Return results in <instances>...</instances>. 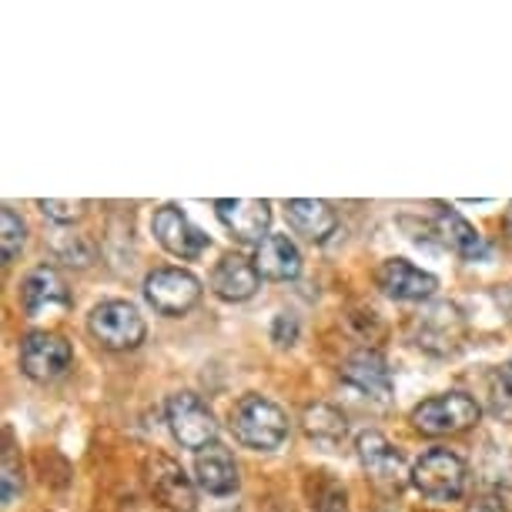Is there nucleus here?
I'll return each mask as SVG.
<instances>
[{
    "label": "nucleus",
    "mask_w": 512,
    "mask_h": 512,
    "mask_svg": "<svg viewBox=\"0 0 512 512\" xmlns=\"http://www.w3.org/2000/svg\"><path fill=\"white\" fill-rule=\"evenodd\" d=\"M231 432L241 446L255 452H272L288 439V415L265 395H245L231 409Z\"/></svg>",
    "instance_id": "1"
},
{
    "label": "nucleus",
    "mask_w": 512,
    "mask_h": 512,
    "mask_svg": "<svg viewBox=\"0 0 512 512\" xmlns=\"http://www.w3.org/2000/svg\"><path fill=\"white\" fill-rule=\"evenodd\" d=\"M88 328L104 349L111 352L138 349L144 335H148V325H144L141 312L131 302H124V298H108V302L94 305L88 315Z\"/></svg>",
    "instance_id": "2"
},
{
    "label": "nucleus",
    "mask_w": 512,
    "mask_h": 512,
    "mask_svg": "<svg viewBox=\"0 0 512 512\" xmlns=\"http://www.w3.org/2000/svg\"><path fill=\"white\" fill-rule=\"evenodd\" d=\"M412 486L432 502H452L466 492L469 469L456 452L449 449H432L412 466Z\"/></svg>",
    "instance_id": "3"
},
{
    "label": "nucleus",
    "mask_w": 512,
    "mask_h": 512,
    "mask_svg": "<svg viewBox=\"0 0 512 512\" xmlns=\"http://www.w3.org/2000/svg\"><path fill=\"white\" fill-rule=\"evenodd\" d=\"M412 422L425 436H456L479 422V405L466 392H442L415 405Z\"/></svg>",
    "instance_id": "4"
},
{
    "label": "nucleus",
    "mask_w": 512,
    "mask_h": 512,
    "mask_svg": "<svg viewBox=\"0 0 512 512\" xmlns=\"http://www.w3.org/2000/svg\"><path fill=\"white\" fill-rule=\"evenodd\" d=\"M168 429L185 449H208L218 439L215 412L198 399L195 392H178L168 399Z\"/></svg>",
    "instance_id": "5"
},
{
    "label": "nucleus",
    "mask_w": 512,
    "mask_h": 512,
    "mask_svg": "<svg viewBox=\"0 0 512 512\" xmlns=\"http://www.w3.org/2000/svg\"><path fill=\"white\" fill-rule=\"evenodd\" d=\"M144 298L158 315H188L201 298V282L185 268H154L144 278Z\"/></svg>",
    "instance_id": "6"
},
{
    "label": "nucleus",
    "mask_w": 512,
    "mask_h": 512,
    "mask_svg": "<svg viewBox=\"0 0 512 512\" xmlns=\"http://www.w3.org/2000/svg\"><path fill=\"white\" fill-rule=\"evenodd\" d=\"M74 349L57 332H31L21 342V372L34 382H54L71 369Z\"/></svg>",
    "instance_id": "7"
},
{
    "label": "nucleus",
    "mask_w": 512,
    "mask_h": 512,
    "mask_svg": "<svg viewBox=\"0 0 512 512\" xmlns=\"http://www.w3.org/2000/svg\"><path fill=\"white\" fill-rule=\"evenodd\" d=\"M462 338H466V318L452 302L429 305L415 318V345L432 355L456 352Z\"/></svg>",
    "instance_id": "8"
},
{
    "label": "nucleus",
    "mask_w": 512,
    "mask_h": 512,
    "mask_svg": "<svg viewBox=\"0 0 512 512\" xmlns=\"http://www.w3.org/2000/svg\"><path fill=\"white\" fill-rule=\"evenodd\" d=\"M151 228H154L158 245L164 251H171L175 258H185V262L205 255L208 245H211V238L198 225H191V218L178 205H164V208L154 211Z\"/></svg>",
    "instance_id": "9"
},
{
    "label": "nucleus",
    "mask_w": 512,
    "mask_h": 512,
    "mask_svg": "<svg viewBox=\"0 0 512 512\" xmlns=\"http://www.w3.org/2000/svg\"><path fill=\"white\" fill-rule=\"evenodd\" d=\"M215 215L238 241H262L268 238L272 228V205L258 198H218L215 201Z\"/></svg>",
    "instance_id": "10"
},
{
    "label": "nucleus",
    "mask_w": 512,
    "mask_h": 512,
    "mask_svg": "<svg viewBox=\"0 0 512 512\" xmlns=\"http://www.w3.org/2000/svg\"><path fill=\"white\" fill-rule=\"evenodd\" d=\"M375 282H379L382 292L395 298V302H425V298H432L439 288L436 275L422 272L419 265L405 262V258H389V262H382Z\"/></svg>",
    "instance_id": "11"
},
{
    "label": "nucleus",
    "mask_w": 512,
    "mask_h": 512,
    "mask_svg": "<svg viewBox=\"0 0 512 512\" xmlns=\"http://www.w3.org/2000/svg\"><path fill=\"white\" fill-rule=\"evenodd\" d=\"M21 305L31 318L64 312V308L71 305V292H67V282L61 278V272L51 265L34 268L21 285Z\"/></svg>",
    "instance_id": "12"
},
{
    "label": "nucleus",
    "mask_w": 512,
    "mask_h": 512,
    "mask_svg": "<svg viewBox=\"0 0 512 512\" xmlns=\"http://www.w3.org/2000/svg\"><path fill=\"white\" fill-rule=\"evenodd\" d=\"M148 482H151V496L168 512H195L198 509L195 486H191V479L185 476V469H181L178 462L158 456L148 466Z\"/></svg>",
    "instance_id": "13"
},
{
    "label": "nucleus",
    "mask_w": 512,
    "mask_h": 512,
    "mask_svg": "<svg viewBox=\"0 0 512 512\" xmlns=\"http://www.w3.org/2000/svg\"><path fill=\"white\" fill-rule=\"evenodd\" d=\"M355 449H359L362 469L369 472L379 486H385V489H399L402 486L405 462H402L399 452H395L392 442L382 436V432H362L359 442H355Z\"/></svg>",
    "instance_id": "14"
},
{
    "label": "nucleus",
    "mask_w": 512,
    "mask_h": 512,
    "mask_svg": "<svg viewBox=\"0 0 512 512\" xmlns=\"http://www.w3.org/2000/svg\"><path fill=\"white\" fill-rule=\"evenodd\" d=\"M262 285L255 262H248L245 255H225L211 272V292L225 302H248Z\"/></svg>",
    "instance_id": "15"
},
{
    "label": "nucleus",
    "mask_w": 512,
    "mask_h": 512,
    "mask_svg": "<svg viewBox=\"0 0 512 512\" xmlns=\"http://www.w3.org/2000/svg\"><path fill=\"white\" fill-rule=\"evenodd\" d=\"M255 268L268 282H292L302 275V251L288 235H268L255 248Z\"/></svg>",
    "instance_id": "16"
},
{
    "label": "nucleus",
    "mask_w": 512,
    "mask_h": 512,
    "mask_svg": "<svg viewBox=\"0 0 512 512\" xmlns=\"http://www.w3.org/2000/svg\"><path fill=\"white\" fill-rule=\"evenodd\" d=\"M342 379L352 385V389L365 392L369 399H389L392 392V372L379 352H355L352 359H345L342 365Z\"/></svg>",
    "instance_id": "17"
},
{
    "label": "nucleus",
    "mask_w": 512,
    "mask_h": 512,
    "mask_svg": "<svg viewBox=\"0 0 512 512\" xmlns=\"http://www.w3.org/2000/svg\"><path fill=\"white\" fill-rule=\"evenodd\" d=\"M195 479L208 496H231L238 489V466L225 446H208L195 456Z\"/></svg>",
    "instance_id": "18"
},
{
    "label": "nucleus",
    "mask_w": 512,
    "mask_h": 512,
    "mask_svg": "<svg viewBox=\"0 0 512 512\" xmlns=\"http://www.w3.org/2000/svg\"><path fill=\"white\" fill-rule=\"evenodd\" d=\"M436 228H439V238L442 245L449 251H456L459 258H469V262H479V258L489 255V241L479 235L476 225H469L459 211L452 208H442L436 215Z\"/></svg>",
    "instance_id": "19"
},
{
    "label": "nucleus",
    "mask_w": 512,
    "mask_h": 512,
    "mask_svg": "<svg viewBox=\"0 0 512 512\" xmlns=\"http://www.w3.org/2000/svg\"><path fill=\"white\" fill-rule=\"evenodd\" d=\"M285 215L298 235H305L308 241H325L338 228V215L332 211V205L318 198H292L285 205Z\"/></svg>",
    "instance_id": "20"
},
{
    "label": "nucleus",
    "mask_w": 512,
    "mask_h": 512,
    "mask_svg": "<svg viewBox=\"0 0 512 512\" xmlns=\"http://www.w3.org/2000/svg\"><path fill=\"white\" fill-rule=\"evenodd\" d=\"M0 225H4V265H11L17 255H21L24 241H27V228L17 211L4 208L0 211Z\"/></svg>",
    "instance_id": "21"
},
{
    "label": "nucleus",
    "mask_w": 512,
    "mask_h": 512,
    "mask_svg": "<svg viewBox=\"0 0 512 512\" xmlns=\"http://www.w3.org/2000/svg\"><path fill=\"white\" fill-rule=\"evenodd\" d=\"M325 429H332L338 439L345 436V415H338L335 409H328V405H315V409H308V436L325 442Z\"/></svg>",
    "instance_id": "22"
},
{
    "label": "nucleus",
    "mask_w": 512,
    "mask_h": 512,
    "mask_svg": "<svg viewBox=\"0 0 512 512\" xmlns=\"http://www.w3.org/2000/svg\"><path fill=\"white\" fill-rule=\"evenodd\" d=\"M24 489V472H21V462L14 456V446H11V432H7V449H4V506L21 496Z\"/></svg>",
    "instance_id": "23"
},
{
    "label": "nucleus",
    "mask_w": 512,
    "mask_h": 512,
    "mask_svg": "<svg viewBox=\"0 0 512 512\" xmlns=\"http://www.w3.org/2000/svg\"><path fill=\"white\" fill-rule=\"evenodd\" d=\"M37 208L44 211L47 218H54V221H77L84 215V201H57V198H41L37 201Z\"/></svg>",
    "instance_id": "24"
},
{
    "label": "nucleus",
    "mask_w": 512,
    "mask_h": 512,
    "mask_svg": "<svg viewBox=\"0 0 512 512\" xmlns=\"http://www.w3.org/2000/svg\"><path fill=\"white\" fill-rule=\"evenodd\" d=\"M272 338L278 345H288V342H295L298 338V322H295V315H288L282 312L275 318V325H272Z\"/></svg>",
    "instance_id": "25"
},
{
    "label": "nucleus",
    "mask_w": 512,
    "mask_h": 512,
    "mask_svg": "<svg viewBox=\"0 0 512 512\" xmlns=\"http://www.w3.org/2000/svg\"><path fill=\"white\" fill-rule=\"evenodd\" d=\"M466 512H506V502L499 496H479L476 502H469Z\"/></svg>",
    "instance_id": "26"
},
{
    "label": "nucleus",
    "mask_w": 512,
    "mask_h": 512,
    "mask_svg": "<svg viewBox=\"0 0 512 512\" xmlns=\"http://www.w3.org/2000/svg\"><path fill=\"white\" fill-rule=\"evenodd\" d=\"M499 302H506V308H509V312H512V285L506 288V292L499 295ZM509 318H512V315H509Z\"/></svg>",
    "instance_id": "27"
},
{
    "label": "nucleus",
    "mask_w": 512,
    "mask_h": 512,
    "mask_svg": "<svg viewBox=\"0 0 512 512\" xmlns=\"http://www.w3.org/2000/svg\"><path fill=\"white\" fill-rule=\"evenodd\" d=\"M506 235H509V241H512V205H509V211H506Z\"/></svg>",
    "instance_id": "28"
},
{
    "label": "nucleus",
    "mask_w": 512,
    "mask_h": 512,
    "mask_svg": "<svg viewBox=\"0 0 512 512\" xmlns=\"http://www.w3.org/2000/svg\"><path fill=\"white\" fill-rule=\"evenodd\" d=\"M506 389H509V395H512V362L506 365Z\"/></svg>",
    "instance_id": "29"
}]
</instances>
